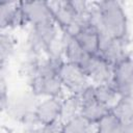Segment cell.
I'll return each mask as SVG.
<instances>
[{
    "instance_id": "cell-1",
    "label": "cell",
    "mask_w": 133,
    "mask_h": 133,
    "mask_svg": "<svg viewBox=\"0 0 133 133\" xmlns=\"http://www.w3.org/2000/svg\"><path fill=\"white\" fill-rule=\"evenodd\" d=\"M94 3L100 15V33H105L114 39H130L129 19L124 4L115 0H103Z\"/></svg>"
},
{
    "instance_id": "cell-2",
    "label": "cell",
    "mask_w": 133,
    "mask_h": 133,
    "mask_svg": "<svg viewBox=\"0 0 133 133\" xmlns=\"http://www.w3.org/2000/svg\"><path fill=\"white\" fill-rule=\"evenodd\" d=\"M41 99L33 95L29 89L19 91L8 96L7 103L2 110L6 115L25 128L39 126L35 116V109Z\"/></svg>"
},
{
    "instance_id": "cell-3",
    "label": "cell",
    "mask_w": 133,
    "mask_h": 133,
    "mask_svg": "<svg viewBox=\"0 0 133 133\" xmlns=\"http://www.w3.org/2000/svg\"><path fill=\"white\" fill-rule=\"evenodd\" d=\"M58 77L69 95L80 96L91 85L90 80L83 70L79 65L68 61H64L61 65L58 72Z\"/></svg>"
},
{
    "instance_id": "cell-4",
    "label": "cell",
    "mask_w": 133,
    "mask_h": 133,
    "mask_svg": "<svg viewBox=\"0 0 133 133\" xmlns=\"http://www.w3.org/2000/svg\"><path fill=\"white\" fill-rule=\"evenodd\" d=\"M28 89L38 99H63L65 97V89L58 76L49 78L35 76L28 80Z\"/></svg>"
},
{
    "instance_id": "cell-5",
    "label": "cell",
    "mask_w": 133,
    "mask_h": 133,
    "mask_svg": "<svg viewBox=\"0 0 133 133\" xmlns=\"http://www.w3.org/2000/svg\"><path fill=\"white\" fill-rule=\"evenodd\" d=\"M80 68L86 74L91 84H104L112 81L113 68L109 65L99 54L88 56Z\"/></svg>"
},
{
    "instance_id": "cell-6",
    "label": "cell",
    "mask_w": 133,
    "mask_h": 133,
    "mask_svg": "<svg viewBox=\"0 0 133 133\" xmlns=\"http://www.w3.org/2000/svg\"><path fill=\"white\" fill-rule=\"evenodd\" d=\"M81 111L80 115L83 116L89 123L98 124L106 114L110 112V108L98 102L94 94V84L86 88L81 95Z\"/></svg>"
},
{
    "instance_id": "cell-7",
    "label": "cell",
    "mask_w": 133,
    "mask_h": 133,
    "mask_svg": "<svg viewBox=\"0 0 133 133\" xmlns=\"http://www.w3.org/2000/svg\"><path fill=\"white\" fill-rule=\"evenodd\" d=\"M29 26L53 23V16L48 1H20Z\"/></svg>"
},
{
    "instance_id": "cell-8",
    "label": "cell",
    "mask_w": 133,
    "mask_h": 133,
    "mask_svg": "<svg viewBox=\"0 0 133 133\" xmlns=\"http://www.w3.org/2000/svg\"><path fill=\"white\" fill-rule=\"evenodd\" d=\"M61 100L62 99L56 98H45L39 100L35 109V116L39 126L50 125L60 121Z\"/></svg>"
},
{
    "instance_id": "cell-9",
    "label": "cell",
    "mask_w": 133,
    "mask_h": 133,
    "mask_svg": "<svg viewBox=\"0 0 133 133\" xmlns=\"http://www.w3.org/2000/svg\"><path fill=\"white\" fill-rule=\"evenodd\" d=\"M50 9L52 11L53 20L60 32L65 31L78 18L74 12L69 0L48 1Z\"/></svg>"
},
{
    "instance_id": "cell-10",
    "label": "cell",
    "mask_w": 133,
    "mask_h": 133,
    "mask_svg": "<svg viewBox=\"0 0 133 133\" xmlns=\"http://www.w3.org/2000/svg\"><path fill=\"white\" fill-rule=\"evenodd\" d=\"M60 41L62 44L65 61L81 66L83 62L88 58V56H90L83 50V48L80 46L76 37L60 32Z\"/></svg>"
},
{
    "instance_id": "cell-11",
    "label": "cell",
    "mask_w": 133,
    "mask_h": 133,
    "mask_svg": "<svg viewBox=\"0 0 133 133\" xmlns=\"http://www.w3.org/2000/svg\"><path fill=\"white\" fill-rule=\"evenodd\" d=\"M76 39L87 54L89 55L99 54V49H100L99 32L89 24V21H88V25L76 35Z\"/></svg>"
},
{
    "instance_id": "cell-12",
    "label": "cell",
    "mask_w": 133,
    "mask_h": 133,
    "mask_svg": "<svg viewBox=\"0 0 133 133\" xmlns=\"http://www.w3.org/2000/svg\"><path fill=\"white\" fill-rule=\"evenodd\" d=\"M81 99L78 95H69L61 100L60 122L62 124L71 121L72 118L80 115Z\"/></svg>"
},
{
    "instance_id": "cell-13",
    "label": "cell",
    "mask_w": 133,
    "mask_h": 133,
    "mask_svg": "<svg viewBox=\"0 0 133 133\" xmlns=\"http://www.w3.org/2000/svg\"><path fill=\"white\" fill-rule=\"evenodd\" d=\"M94 94L98 102L105 105L108 108H112L116 102L119 100V96L111 85V83L104 84H94Z\"/></svg>"
},
{
    "instance_id": "cell-14",
    "label": "cell",
    "mask_w": 133,
    "mask_h": 133,
    "mask_svg": "<svg viewBox=\"0 0 133 133\" xmlns=\"http://www.w3.org/2000/svg\"><path fill=\"white\" fill-rule=\"evenodd\" d=\"M110 112L122 123L133 121V97H122L110 109Z\"/></svg>"
},
{
    "instance_id": "cell-15",
    "label": "cell",
    "mask_w": 133,
    "mask_h": 133,
    "mask_svg": "<svg viewBox=\"0 0 133 133\" xmlns=\"http://www.w3.org/2000/svg\"><path fill=\"white\" fill-rule=\"evenodd\" d=\"M17 47V42L15 37L6 32L2 31L0 34V58H1V70L5 69L6 63L10 57L15 54Z\"/></svg>"
},
{
    "instance_id": "cell-16",
    "label": "cell",
    "mask_w": 133,
    "mask_h": 133,
    "mask_svg": "<svg viewBox=\"0 0 133 133\" xmlns=\"http://www.w3.org/2000/svg\"><path fill=\"white\" fill-rule=\"evenodd\" d=\"M96 125L86 121L83 116L78 115L63 124V133H96Z\"/></svg>"
},
{
    "instance_id": "cell-17",
    "label": "cell",
    "mask_w": 133,
    "mask_h": 133,
    "mask_svg": "<svg viewBox=\"0 0 133 133\" xmlns=\"http://www.w3.org/2000/svg\"><path fill=\"white\" fill-rule=\"evenodd\" d=\"M96 127L97 133H123V124L111 112L96 124Z\"/></svg>"
},
{
    "instance_id": "cell-18",
    "label": "cell",
    "mask_w": 133,
    "mask_h": 133,
    "mask_svg": "<svg viewBox=\"0 0 133 133\" xmlns=\"http://www.w3.org/2000/svg\"><path fill=\"white\" fill-rule=\"evenodd\" d=\"M19 2L8 1L0 4V27L1 31H7L11 18L18 7Z\"/></svg>"
},
{
    "instance_id": "cell-19",
    "label": "cell",
    "mask_w": 133,
    "mask_h": 133,
    "mask_svg": "<svg viewBox=\"0 0 133 133\" xmlns=\"http://www.w3.org/2000/svg\"><path fill=\"white\" fill-rule=\"evenodd\" d=\"M43 133H63V124L59 121L50 125L41 126Z\"/></svg>"
},
{
    "instance_id": "cell-20",
    "label": "cell",
    "mask_w": 133,
    "mask_h": 133,
    "mask_svg": "<svg viewBox=\"0 0 133 133\" xmlns=\"http://www.w3.org/2000/svg\"><path fill=\"white\" fill-rule=\"evenodd\" d=\"M123 133H133V121L123 124Z\"/></svg>"
},
{
    "instance_id": "cell-21",
    "label": "cell",
    "mask_w": 133,
    "mask_h": 133,
    "mask_svg": "<svg viewBox=\"0 0 133 133\" xmlns=\"http://www.w3.org/2000/svg\"><path fill=\"white\" fill-rule=\"evenodd\" d=\"M23 133H43L41 126L37 127H29V128H25V130L23 131Z\"/></svg>"
},
{
    "instance_id": "cell-22",
    "label": "cell",
    "mask_w": 133,
    "mask_h": 133,
    "mask_svg": "<svg viewBox=\"0 0 133 133\" xmlns=\"http://www.w3.org/2000/svg\"><path fill=\"white\" fill-rule=\"evenodd\" d=\"M96 133H97V132H96Z\"/></svg>"
}]
</instances>
